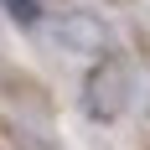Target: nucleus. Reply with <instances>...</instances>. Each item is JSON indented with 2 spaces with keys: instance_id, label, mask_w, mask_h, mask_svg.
Masks as SVG:
<instances>
[{
  "instance_id": "obj_1",
  "label": "nucleus",
  "mask_w": 150,
  "mask_h": 150,
  "mask_svg": "<svg viewBox=\"0 0 150 150\" xmlns=\"http://www.w3.org/2000/svg\"><path fill=\"white\" fill-rule=\"evenodd\" d=\"M129 93H135V73H129V62L124 57H98L93 62V73L83 78V114L98 124H114L129 109Z\"/></svg>"
},
{
  "instance_id": "obj_2",
  "label": "nucleus",
  "mask_w": 150,
  "mask_h": 150,
  "mask_svg": "<svg viewBox=\"0 0 150 150\" xmlns=\"http://www.w3.org/2000/svg\"><path fill=\"white\" fill-rule=\"evenodd\" d=\"M52 36H57L67 52H83V57H104L109 52V26L93 11H62L57 26H52Z\"/></svg>"
},
{
  "instance_id": "obj_3",
  "label": "nucleus",
  "mask_w": 150,
  "mask_h": 150,
  "mask_svg": "<svg viewBox=\"0 0 150 150\" xmlns=\"http://www.w3.org/2000/svg\"><path fill=\"white\" fill-rule=\"evenodd\" d=\"M5 11H11V21H21V26H36V21H42V0H5Z\"/></svg>"
}]
</instances>
